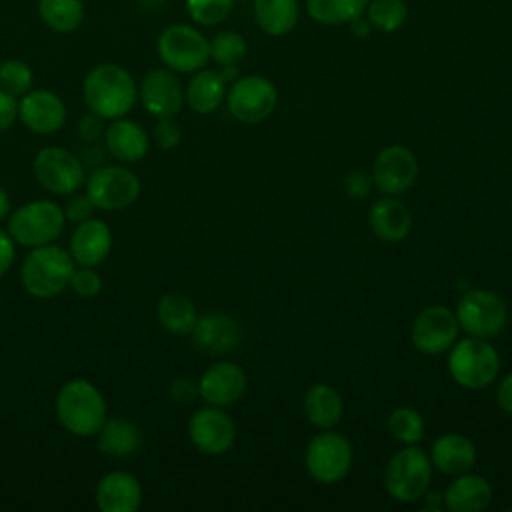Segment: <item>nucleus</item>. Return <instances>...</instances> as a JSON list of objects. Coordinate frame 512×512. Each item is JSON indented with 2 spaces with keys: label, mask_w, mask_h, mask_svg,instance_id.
Segmentation results:
<instances>
[{
  "label": "nucleus",
  "mask_w": 512,
  "mask_h": 512,
  "mask_svg": "<svg viewBox=\"0 0 512 512\" xmlns=\"http://www.w3.org/2000/svg\"><path fill=\"white\" fill-rule=\"evenodd\" d=\"M82 96L90 112L104 120H116L132 110L138 92L126 68L118 64H98L86 74Z\"/></svg>",
  "instance_id": "nucleus-1"
},
{
  "label": "nucleus",
  "mask_w": 512,
  "mask_h": 512,
  "mask_svg": "<svg viewBox=\"0 0 512 512\" xmlns=\"http://www.w3.org/2000/svg\"><path fill=\"white\" fill-rule=\"evenodd\" d=\"M56 416L66 432L82 438L96 436L106 420L104 396L90 380H68L56 394Z\"/></svg>",
  "instance_id": "nucleus-2"
},
{
  "label": "nucleus",
  "mask_w": 512,
  "mask_h": 512,
  "mask_svg": "<svg viewBox=\"0 0 512 512\" xmlns=\"http://www.w3.org/2000/svg\"><path fill=\"white\" fill-rule=\"evenodd\" d=\"M76 262L70 252L56 244L36 246L22 262L20 278L28 294L36 298H52L68 288Z\"/></svg>",
  "instance_id": "nucleus-3"
},
{
  "label": "nucleus",
  "mask_w": 512,
  "mask_h": 512,
  "mask_svg": "<svg viewBox=\"0 0 512 512\" xmlns=\"http://www.w3.org/2000/svg\"><path fill=\"white\" fill-rule=\"evenodd\" d=\"M64 210L52 200H32L16 208L8 220V232L16 244L36 248L52 244L64 230Z\"/></svg>",
  "instance_id": "nucleus-4"
},
{
  "label": "nucleus",
  "mask_w": 512,
  "mask_h": 512,
  "mask_svg": "<svg viewBox=\"0 0 512 512\" xmlns=\"http://www.w3.org/2000/svg\"><path fill=\"white\" fill-rule=\"evenodd\" d=\"M500 368L498 352L486 338H464L456 342L448 356L450 376L468 390H480L488 386Z\"/></svg>",
  "instance_id": "nucleus-5"
},
{
  "label": "nucleus",
  "mask_w": 512,
  "mask_h": 512,
  "mask_svg": "<svg viewBox=\"0 0 512 512\" xmlns=\"http://www.w3.org/2000/svg\"><path fill=\"white\" fill-rule=\"evenodd\" d=\"M432 480V462L418 446L396 452L388 466L384 484L388 494L398 502H414L422 498Z\"/></svg>",
  "instance_id": "nucleus-6"
},
{
  "label": "nucleus",
  "mask_w": 512,
  "mask_h": 512,
  "mask_svg": "<svg viewBox=\"0 0 512 512\" xmlns=\"http://www.w3.org/2000/svg\"><path fill=\"white\" fill-rule=\"evenodd\" d=\"M160 60L172 72H196L210 58L208 40L192 26L172 24L162 30L156 42Z\"/></svg>",
  "instance_id": "nucleus-7"
},
{
  "label": "nucleus",
  "mask_w": 512,
  "mask_h": 512,
  "mask_svg": "<svg viewBox=\"0 0 512 512\" xmlns=\"http://www.w3.org/2000/svg\"><path fill=\"white\" fill-rule=\"evenodd\" d=\"M32 170L38 184L56 196H70L84 182V166L80 158L60 146L38 150Z\"/></svg>",
  "instance_id": "nucleus-8"
},
{
  "label": "nucleus",
  "mask_w": 512,
  "mask_h": 512,
  "mask_svg": "<svg viewBox=\"0 0 512 512\" xmlns=\"http://www.w3.org/2000/svg\"><path fill=\"white\" fill-rule=\"evenodd\" d=\"M456 320L476 338H492L506 326L508 310L500 296L488 290H468L456 306Z\"/></svg>",
  "instance_id": "nucleus-9"
},
{
  "label": "nucleus",
  "mask_w": 512,
  "mask_h": 512,
  "mask_svg": "<svg viewBox=\"0 0 512 512\" xmlns=\"http://www.w3.org/2000/svg\"><path fill=\"white\" fill-rule=\"evenodd\" d=\"M86 194L100 210H124L136 202L140 180L124 166H100L88 176Z\"/></svg>",
  "instance_id": "nucleus-10"
},
{
  "label": "nucleus",
  "mask_w": 512,
  "mask_h": 512,
  "mask_svg": "<svg viewBox=\"0 0 512 512\" xmlns=\"http://www.w3.org/2000/svg\"><path fill=\"white\" fill-rule=\"evenodd\" d=\"M304 462L308 474L316 482L334 484L350 470L352 446L342 434L322 432L310 440Z\"/></svg>",
  "instance_id": "nucleus-11"
},
{
  "label": "nucleus",
  "mask_w": 512,
  "mask_h": 512,
  "mask_svg": "<svg viewBox=\"0 0 512 512\" xmlns=\"http://www.w3.org/2000/svg\"><path fill=\"white\" fill-rule=\"evenodd\" d=\"M228 112L246 124H256L268 118L278 102L274 84L264 76H246L232 84L226 94Z\"/></svg>",
  "instance_id": "nucleus-12"
},
{
  "label": "nucleus",
  "mask_w": 512,
  "mask_h": 512,
  "mask_svg": "<svg viewBox=\"0 0 512 512\" xmlns=\"http://www.w3.org/2000/svg\"><path fill=\"white\" fill-rule=\"evenodd\" d=\"M418 176V160L412 150L402 144H392L380 150L372 168V182L388 196L406 192Z\"/></svg>",
  "instance_id": "nucleus-13"
},
{
  "label": "nucleus",
  "mask_w": 512,
  "mask_h": 512,
  "mask_svg": "<svg viewBox=\"0 0 512 512\" xmlns=\"http://www.w3.org/2000/svg\"><path fill=\"white\" fill-rule=\"evenodd\" d=\"M456 336L458 320L456 314L446 306H428L414 318L412 342L428 356L446 352L456 342Z\"/></svg>",
  "instance_id": "nucleus-14"
},
{
  "label": "nucleus",
  "mask_w": 512,
  "mask_h": 512,
  "mask_svg": "<svg viewBox=\"0 0 512 512\" xmlns=\"http://www.w3.org/2000/svg\"><path fill=\"white\" fill-rule=\"evenodd\" d=\"M188 436L200 452L216 456L232 448L236 426L232 418L218 406L200 408L188 422Z\"/></svg>",
  "instance_id": "nucleus-15"
},
{
  "label": "nucleus",
  "mask_w": 512,
  "mask_h": 512,
  "mask_svg": "<svg viewBox=\"0 0 512 512\" xmlns=\"http://www.w3.org/2000/svg\"><path fill=\"white\" fill-rule=\"evenodd\" d=\"M140 100L148 114L174 118L184 104V90L170 68H154L140 84Z\"/></svg>",
  "instance_id": "nucleus-16"
},
{
  "label": "nucleus",
  "mask_w": 512,
  "mask_h": 512,
  "mask_svg": "<svg viewBox=\"0 0 512 512\" xmlns=\"http://www.w3.org/2000/svg\"><path fill=\"white\" fill-rule=\"evenodd\" d=\"M18 118L34 134H54L66 122V106L50 90H30L18 102Z\"/></svg>",
  "instance_id": "nucleus-17"
},
{
  "label": "nucleus",
  "mask_w": 512,
  "mask_h": 512,
  "mask_svg": "<svg viewBox=\"0 0 512 512\" xmlns=\"http://www.w3.org/2000/svg\"><path fill=\"white\" fill-rule=\"evenodd\" d=\"M246 390V374L234 362L212 364L198 382V396L212 406H230Z\"/></svg>",
  "instance_id": "nucleus-18"
},
{
  "label": "nucleus",
  "mask_w": 512,
  "mask_h": 512,
  "mask_svg": "<svg viewBox=\"0 0 512 512\" xmlns=\"http://www.w3.org/2000/svg\"><path fill=\"white\" fill-rule=\"evenodd\" d=\"M112 250V232L106 222L98 218H88L76 224L70 238V256L76 266H98Z\"/></svg>",
  "instance_id": "nucleus-19"
},
{
  "label": "nucleus",
  "mask_w": 512,
  "mask_h": 512,
  "mask_svg": "<svg viewBox=\"0 0 512 512\" xmlns=\"http://www.w3.org/2000/svg\"><path fill=\"white\" fill-rule=\"evenodd\" d=\"M142 504L138 478L124 470L104 474L96 484V506L102 512H136Z\"/></svg>",
  "instance_id": "nucleus-20"
},
{
  "label": "nucleus",
  "mask_w": 512,
  "mask_h": 512,
  "mask_svg": "<svg viewBox=\"0 0 512 512\" xmlns=\"http://www.w3.org/2000/svg\"><path fill=\"white\" fill-rule=\"evenodd\" d=\"M190 334L194 344L208 354H226L240 342V328L236 320L224 312L200 316Z\"/></svg>",
  "instance_id": "nucleus-21"
},
{
  "label": "nucleus",
  "mask_w": 512,
  "mask_h": 512,
  "mask_svg": "<svg viewBox=\"0 0 512 512\" xmlns=\"http://www.w3.org/2000/svg\"><path fill=\"white\" fill-rule=\"evenodd\" d=\"M104 140H106L108 152L120 162H138L146 156L150 148L146 130L138 122L126 120L124 116L116 118L106 128Z\"/></svg>",
  "instance_id": "nucleus-22"
},
{
  "label": "nucleus",
  "mask_w": 512,
  "mask_h": 512,
  "mask_svg": "<svg viewBox=\"0 0 512 512\" xmlns=\"http://www.w3.org/2000/svg\"><path fill=\"white\" fill-rule=\"evenodd\" d=\"M368 222L378 238L386 242H398L410 232L412 216L404 202L396 198H380L372 204Z\"/></svg>",
  "instance_id": "nucleus-23"
},
{
  "label": "nucleus",
  "mask_w": 512,
  "mask_h": 512,
  "mask_svg": "<svg viewBox=\"0 0 512 512\" xmlns=\"http://www.w3.org/2000/svg\"><path fill=\"white\" fill-rule=\"evenodd\" d=\"M490 500L492 488L488 480L478 474H462L444 494V504L452 512H480L490 504Z\"/></svg>",
  "instance_id": "nucleus-24"
},
{
  "label": "nucleus",
  "mask_w": 512,
  "mask_h": 512,
  "mask_svg": "<svg viewBox=\"0 0 512 512\" xmlns=\"http://www.w3.org/2000/svg\"><path fill=\"white\" fill-rule=\"evenodd\" d=\"M474 460V444L462 434H444L432 444V464L444 474H464Z\"/></svg>",
  "instance_id": "nucleus-25"
},
{
  "label": "nucleus",
  "mask_w": 512,
  "mask_h": 512,
  "mask_svg": "<svg viewBox=\"0 0 512 512\" xmlns=\"http://www.w3.org/2000/svg\"><path fill=\"white\" fill-rule=\"evenodd\" d=\"M96 436L100 452L108 456H130L142 446V432L138 424L122 416L106 418Z\"/></svg>",
  "instance_id": "nucleus-26"
},
{
  "label": "nucleus",
  "mask_w": 512,
  "mask_h": 512,
  "mask_svg": "<svg viewBox=\"0 0 512 512\" xmlns=\"http://www.w3.org/2000/svg\"><path fill=\"white\" fill-rule=\"evenodd\" d=\"M226 96V80L216 70H196V74L190 78L184 98L188 106L198 114H210L214 112Z\"/></svg>",
  "instance_id": "nucleus-27"
},
{
  "label": "nucleus",
  "mask_w": 512,
  "mask_h": 512,
  "mask_svg": "<svg viewBox=\"0 0 512 512\" xmlns=\"http://www.w3.org/2000/svg\"><path fill=\"white\" fill-rule=\"evenodd\" d=\"M298 0H254V20L270 36L288 34L298 22Z\"/></svg>",
  "instance_id": "nucleus-28"
},
{
  "label": "nucleus",
  "mask_w": 512,
  "mask_h": 512,
  "mask_svg": "<svg viewBox=\"0 0 512 512\" xmlns=\"http://www.w3.org/2000/svg\"><path fill=\"white\" fill-rule=\"evenodd\" d=\"M156 316L158 322L162 324L164 330L172 332V334H190L196 320H198V312L194 302L180 294V292H168L158 300L156 306Z\"/></svg>",
  "instance_id": "nucleus-29"
},
{
  "label": "nucleus",
  "mask_w": 512,
  "mask_h": 512,
  "mask_svg": "<svg viewBox=\"0 0 512 512\" xmlns=\"http://www.w3.org/2000/svg\"><path fill=\"white\" fill-rule=\"evenodd\" d=\"M304 412L310 424L332 428L342 416V398L328 384H314L304 396Z\"/></svg>",
  "instance_id": "nucleus-30"
},
{
  "label": "nucleus",
  "mask_w": 512,
  "mask_h": 512,
  "mask_svg": "<svg viewBox=\"0 0 512 512\" xmlns=\"http://www.w3.org/2000/svg\"><path fill=\"white\" fill-rule=\"evenodd\" d=\"M42 22L54 32H72L84 20L82 0H38Z\"/></svg>",
  "instance_id": "nucleus-31"
},
{
  "label": "nucleus",
  "mask_w": 512,
  "mask_h": 512,
  "mask_svg": "<svg viewBox=\"0 0 512 512\" xmlns=\"http://www.w3.org/2000/svg\"><path fill=\"white\" fill-rule=\"evenodd\" d=\"M368 0H306L308 14L320 24H346L360 16Z\"/></svg>",
  "instance_id": "nucleus-32"
},
{
  "label": "nucleus",
  "mask_w": 512,
  "mask_h": 512,
  "mask_svg": "<svg viewBox=\"0 0 512 512\" xmlns=\"http://www.w3.org/2000/svg\"><path fill=\"white\" fill-rule=\"evenodd\" d=\"M366 10L370 26L380 32L398 30L408 16V6L404 0H372L368 2Z\"/></svg>",
  "instance_id": "nucleus-33"
},
{
  "label": "nucleus",
  "mask_w": 512,
  "mask_h": 512,
  "mask_svg": "<svg viewBox=\"0 0 512 512\" xmlns=\"http://www.w3.org/2000/svg\"><path fill=\"white\" fill-rule=\"evenodd\" d=\"M246 40L234 30L218 32L210 42V58L220 66H236L246 56Z\"/></svg>",
  "instance_id": "nucleus-34"
},
{
  "label": "nucleus",
  "mask_w": 512,
  "mask_h": 512,
  "mask_svg": "<svg viewBox=\"0 0 512 512\" xmlns=\"http://www.w3.org/2000/svg\"><path fill=\"white\" fill-rule=\"evenodd\" d=\"M34 74L32 68L18 58H8L0 64V88L8 94L24 96L26 92L32 90Z\"/></svg>",
  "instance_id": "nucleus-35"
},
{
  "label": "nucleus",
  "mask_w": 512,
  "mask_h": 512,
  "mask_svg": "<svg viewBox=\"0 0 512 512\" xmlns=\"http://www.w3.org/2000/svg\"><path fill=\"white\" fill-rule=\"evenodd\" d=\"M390 434L404 444H416L424 436V420L412 408H396L388 418Z\"/></svg>",
  "instance_id": "nucleus-36"
},
{
  "label": "nucleus",
  "mask_w": 512,
  "mask_h": 512,
  "mask_svg": "<svg viewBox=\"0 0 512 512\" xmlns=\"http://www.w3.org/2000/svg\"><path fill=\"white\" fill-rule=\"evenodd\" d=\"M234 0H186V10L196 24L214 26L228 18Z\"/></svg>",
  "instance_id": "nucleus-37"
},
{
  "label": "nucleus",
  "mask_w": 512,
  "mask_h": 512,
  "mask_svg": "<svg viewBox=\"0 0 512 512\" xmlns=\"http://www.w3.org/2000/svg\"><path fill=\"white\" fill-rule=\"evenodd\" d=\"M68 286L74 290V294H78L82 298H92L102 290V278L94 268L80 266L72 272Z\"/></svg>",
  "instance_id": "nucleus-38"
},
{
  "label": "nucleus",
  "mask_w": 512,
  "mask_h": 512,
  "mask_svg": "<svg viewBox=\"0 0 512 512\" xmlns=\"http://www.w3.org/2000/svg\"><path fill=\"white\" fill-rule=\"evenodd\" d=\"M152 138L160 148L172 150L180 144L182 130H180V126L174 118H158V122L154 126V132H152Z\"/></svg>",
  "instance_id": "nucleus-39"
},
{
  "label": "nucleus",
  "mask_w": 512,
  "mask_h": 512,
  "mask_svg": "<svg viewBox=\"0 0 512 512\" xmlns=\"http://www.w3.org/2000/svg\"><path fill=\"white\" fill-rule=\"evenodd\" d=\"M94 202L90 200L88 194H70V200L64 204V216L66 220L74 222V224H80L88 218H92V212H94Z\"/></svg>",
  "instance_id": "nucleus-40"
},
{
  "label": "nucleus",
  "mask_w": 512,
  "mask_h": 512,
  "mask_svg": "<svg viewBox=\"0 0 512 512\" xmlns=\"http://www.w3.org/2000/svg\"><path fill=\"white\" fill-rule=\"evenodd\" d=\"M102 120H104V118H100L98 114L88 112V114L82 116L80 122H78V136H80L84 142H88V144L96 142V140H98L100 136H104V132H106Z\"/></svg>",
  "instance_id": "nucleus-41"
},
{
  "label": "nucleus",
  "mask_w": 512,
  "mask_h": 512,
  "mask_svg": "<svg viewBox=\"0 0 512 512\" xmlns=\"http://www.w3.org/2000/svg\"><path fill=\"white\" fill-rule=\"evenodd\" d=\"M372 188V176L366 170H352L346 178V190L354 198H364L368 196Z\"/></svg>",
  "instance_id": "nucleus-42"
},
{
  "label": "nucleus",
  "mask_w": 512,
  "mask_h": 512,
  "mask_svg": "<svg viewBox=\"0 0 512 512\" xmlns=\"http://www.w3.org/2000/svg\"><path fill=\"white\" fill-rule=\"evenodd\" d=\"M198 394V382L192 378H176L170 384V398L174 402H192Z\"/></svg>",
  "instance_id": "nucleus-43"
},
{
  "label": "nucleus",
  "mask_w": 512,
  "mask_h": 512,
  "mask_svg": "<svg viewBox=\"0 0 512 512\" xmlns=\"http://www.w3.org/2000/svg\"><path fill=\"white\" fill-rule=\"evenodd\" d=\"M18 116V102L12 94L0 88V132H6Z\"/></svg>",
  "instance_id": "nucleus-44"
},
{
  "label": "nucleus",
  "mask_w": 512,
  "mask_h": 512,
  "mask_svg": "<svg viewBox=\"0 0 512 512\" xmlns=\"http://www.w3.org/2000/svg\"><path fill=\"white\" fill-rule=\"evenodd\" d=\"M16 256V242L10 232L0 228V278L10 270Z\"/></svg>",
  "instance_id": "nucleus-45"
},
{
  "label": "nucleus",
  "mask_w": 512,
  "mask_h": 512,
  "mask_svg": "<svg viewBox=\"0 0 512 512\" xmlns=\"http://www.w3.org/2000/svg\"><path fill=\"white\" fill-rule=\"evenodd\" d=\"M496 398H498V404L504 412L512 414V372L508 376H504V380L500 382L498 386V392H496Z\"/></svg>",
  "instance_id": "nucleus-46"
},
{
  "label": "nucleus",
  "mask_w": 512,
  "mask_h": 512,
  "mask_svg": "<svg viewBox=\"0 0 512 512\" xmlns=\"http://www.w3.org/2000/svg\"><path fill=\"white\" fill-rule=\"evenodd\" d=\"M370 22L368 20H364L362 16H356L354 20H350V30H352V34L354 36H358V38H364V36H368V32H370Z\"/></svg>",
  "instance_id": "nucleus-47"
},
{
  "label": "nucleus",
  "mask_w": 512,
  "mask_h": 512,
  "mask_svg": "<svg viewBox=\"0 0 512 512\" xmlns=\"http://www.w3.org/2000/svg\"><path fill=\"white\" fill-rule=\"evenodd\" d=\"M8 212H10V198L6 190L0 186V218H4Z\"/></svg>",
  "instance_id": "nucleus-48"
}]
</instances>
